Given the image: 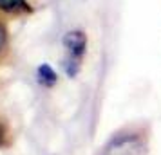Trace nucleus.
<instances>
[{
	"instance_id": "obj_1",
	"label": "nucleus",
	"mask_w": 161,
	"mask_h": 155,
	"mask_svg": "<svg viewBox=\"0 0 161 155\" xmlns=\"http://www.w3.org/2000/svg\"><path fill=\"white\" fill-rule=\"evenodd\" d=\"M64 47L67 51V56L64 59V69L69 78H74L80 70L81 56L85 54L87 47V36L81 31H71L64 36Z\"/></svg>"
},
{
	"instance_id": "obj_2",
	"label": "nucleus",
	"mask_w": 161,
	"mask_h": 155,
	"mask_svg": "<svg viewBox=\"0 0 161 155\" xmlns=\"http://www.w3.org/2000/svg\"><path fill=\"white\" fill-rule=\"evenodd\" d=\"M103 155H145V142L136 133H121L109 141Z\"/></svg>"
},
{
	"instance_id": "obj_3",
	"label": "nucleus",
	"mask_w": 161,
	"mask_h": 155,
	"mask_svg": "<svg viewBox=\"0 0 161 155\" xmlns=\"http://www.w3.org/2000/svg\"><path fill=\"white\" fill-rule=\"evenodd\" d=\"M36 76H38V83L44 85V87H53V85L56 83V80H58V78H56V72H54L47 63L38 67Z\"/></svg>"
},
{
	"instance_id": "obj_4",
	"label": "nucleus",
	"mask_w": 161,
	"mask_h": 155,
	"mask_svg": "<svg viewBox=\"0 0 161 155\" xmlns=\"http://www.w3.org/2000/svg\"><path fill=\"white\" fill-rule=\"evenodd\" d=\"M29 9L27 0H0V11L6 13H24Z\"/></svg>"
},
{
	"instance_id": "obj_5",
	"label": "nucleus",
	"mask_w": 161,
	"mask_h": 155,
	"mask_svg": "<svg viewBox=\"0 0 161 155\" xmlns=\"http://www.w3.org/2000/svg\"><path fill=\"white\" fill-rule=\"evenodd\" d=\"M6 40H8V34H6V29L0 25V49L6 45Z\"/></svg>"
},
{
	"instance_id": "obj_6",
	"label": "nucleus",
	"mask_w": 161,
	"mask_h": 155,
	"mask_svg": "<svg viewBox=\"0 0 161 155\" xmlns=\"http://www.w3.org/2000/svg\"><path fill=\"white\" fill-rule=\"evenodd\" d=\"M0 141H2V135H0Z\"/></svg>"
}]
</instances>
